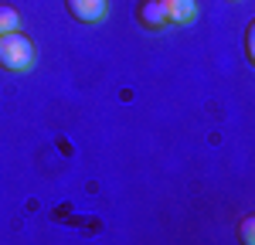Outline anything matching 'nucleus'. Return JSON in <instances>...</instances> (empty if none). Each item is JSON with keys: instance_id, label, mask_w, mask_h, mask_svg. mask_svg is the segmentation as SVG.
<instances>
[{"instance_id": "f257e3e1", "label": "nucleus", "mask_w": 255, "mask_h": 245, "mask_svg": "<svg viewBox=\"0 0 255 245\" xmlns=\"http://www.w3.org/2000/svg\"><path fill=\"white\" fill-rule=\"evenodd\" d=\"M0 65L7 72H31L34 68V44L20 31L0 34Z\"/></svg>"}, {"instance_id": "f03ea898", "label": "nucleus", "mask_w": 255, "mask_h": 245, "mask_svg": "<svg viewBox=\"0 0 255 245\" xmlns=\"http://www.w3.org/2000/svg\"><path fill=\"white\" fill-rule=\"evenodd\" d=\"M136 24L146 27V31H163V27H167L163 0H139L136 3Z\"/></svg>"}, {"instance_id": "7ed1b4c3", "label": "nucleus", "mask_w": 255, "mask_h": 245, "mask_svg": "<svg viewBox=\"0 0 255 245\" xmlns=\"http://www.w3.org/2000/svg\"><path fill=\"white\" fill-rule=\"evenodd\" d=\"M68 14L82 24H99L106 20V0H65Z\"/></svg>"}, {"instance_id": "20e7f679", "label": "nucleus", "mask_w": 255, "mask_h": 245, "mask_svg": "<svg viewBox=\"0 0 255 245\" xmlns=\"http://www.w3.org/2000/svg\"><path fill=\"white\" fill-rule=\"evenodd\" d=\"M163 10H167V24L184 27L197 17V0H163Z\"/></svg>"}, {"instance_id": "39448f33", "label": "nucleus", "mask_w": 255, "mask_h": 245, "mask_svg": "<svg viewBox=\"0 0 255 245\" xmlns=\"http://www.w3.org/2000/svg\"><path fill=\"white\" fill-rule=\"evenodd\" d=\"M17 24H20L17 7H10V3H0V34H7V31H17Z\"/></svg>"}, {"instance_id": "423d86ee", "label": "nucleus", "mask_w": 255, "mask_h": 245, "mask_svg": "<svg viewBox=\"0 0 255 245\" xmlns=\"http://www.w3.org/2000/svg\"><path fill=\"white\" fill-rule=\"evenodd\" d=\"M242 242H252V218L242 222Z\"/></svg>"}]
</instances>
